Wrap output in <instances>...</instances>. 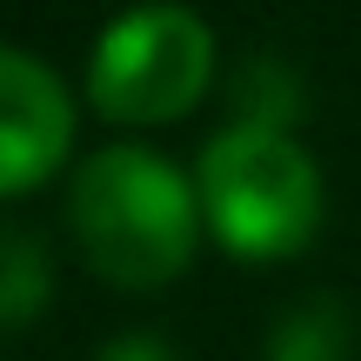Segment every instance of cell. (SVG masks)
<instances>
[{"label":"cell","instance_id":"cell-1","mask_svg":"<svg viewBox=\"0 0 361 361\" xmlns=\"http://www.w3.org/2000/svg\"><path fill=\"white\" fill-rule=\"evenodd\" d=\"M67 228L74 247L101 281L114 288H161L194 261L201 241V194L154 147H94L67 188Z\"/></svg>","mask_w":361,"mask_h":361},{"label":"cell","instance_id":"cell-2","mask_svg":"<svg viewBox=\"0 0 361 361\" xmlns=\"http://www.w3.org/2000/svg\"><path fill=\"white\" fill-rule=\"evenodd\" d=\"M201 221L241 261H288L322 228V168L295 134L228 121L194 161Z\"/></svg>","mask_w":361,"mask_h":361},{"label":"cell","instance_id":"cell-3","mask_svg":"<svg viewBox=\"0 0 361 361\" xmlns=\"http://www.w3.org/2000/svg\"><path fill=\"white\" fill-rule=\"evenodd\" d=\"M214 80V34L194 7L141 0L87 47V101L121 128L180 121Z\"/></svg>","mask_w":361,"mask_h":361},{"label":"cell","instance_id":"cell-4","mask_svg":"<svg viewBox=\"0 0 361 361\" xmlns=\"http://www.w3.org/2000/svg\"><path fill=\"white\" fill-rule=\"evenodd\" d=\"M74 147V94L40 54L0 47V201L40 188Z\"/></svg>","mask_w":361,"mask_h":361},{"label":"cell","instance_id":"cell-5","mask_svg":"<svg viewBox=\"0 0 361 361\" xmlns=\"http://www.w3.org/2000/svg\"><path fill=\"white\" fill-rule=\"evenodd\" d=\"M348 348H355V314L328 288L301 295L268 328V361H348Z\"/></svg>","mask_w":361,"mask_h":361},{"label":"cell","instance_id":"cell-6","mask_svg":"<svg viewBox=\"0 0 361 361\" xmlns=\"http://www.w3.org/2000/svg\"><path fill=\"white\" fill-rule=\"evenodd\" d=\"M228 94H234V121H241V128L295 134V121L308 114V80H301V67L281 61V54H247Z\"/></svg>","mask_w":361,"mask_h":361},{"label":"cell","instance_id":"cell-7","mask_svg":"<svg viewBox=\"0 0 361 361\" xmlns=\"http://www.w3.org/2000/svg\"><path fill=\"white\" fill-rule=\"evenodd\" d=\"M54 301V255L34 228H13L0 221V328L34 322Z\"/></svg>","mask_w":361,"mask_h":361},{"label":"cell","instance_id":"cell-8","mask_svg":"<svg viewBox=\"0 0 361 361\" xmlns=\"http://www.w3.org/2000/svg\"><path fill=\"white\" fill-rule=\"evenodd\" d=\"M101 361H180L168 335H147V328H128V335H114L101 348Z\"/></svg>","mask_w":361,"mask_h":361}]
</instances>
